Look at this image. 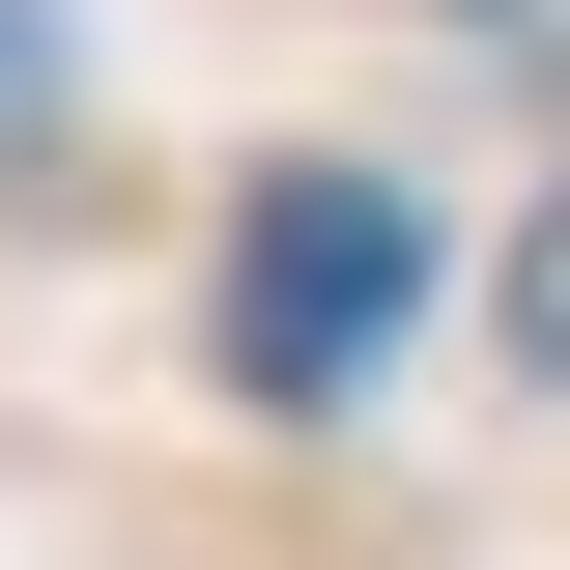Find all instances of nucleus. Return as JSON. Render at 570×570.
Listing matches in <instances>:
<instances>
[{
    "mask_svg": "<svg viewBox=\"0 0 570 570\" xmlns=\"http://www.w3.org/2000/svg\"><path fill=\"white\" fill-rule=\"evenodd\" d=\"M400 285H428L400 171H257V228H228V371H257V400H343V371L400 343Z\"/></svg>",
    "mask_w": 570,
    "mask_h": 570,
    "instance_id": "obj_1",
    "label": "nucleus"
},
{
    "mask_svg": "<svg viewBox=\"0 0 570 570\" xmlns=\"http://www.w3.org/2000/svg\"><path fill=\"white\" fill-rule=\"evenodd\" d=\"M513 371H570V171H542V228H513Z\"/></svg>",
    "mask_w": 570,
    "mask_h": 570,
    "instance_id": "obj_2",
    "label": "nucleus"
},
{
    "mask_svg": "<svg viewBox=\"0 0 570 570\" xmlns=\"http://www.w3.org/2000/svg\"><path fill=\"white\" fill-rule=\"evenodd\" d=\"M29 86H58V29H29V0H0V142H29Z\"/></svg>",
    "mask_w": 570,
    "mask_h": 570,
    "instance_id": "obj_3",
    "label": "nucleus"
}]
</instances>
